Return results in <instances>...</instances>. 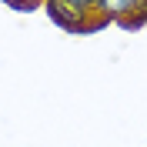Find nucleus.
I'll list each match as a JSON object with an SVG mask.
<instances>
[{
    "mask_svg": "<svg viewBox=\"0 0 147 147\" xmlns=\"http://www.w3.org/2000/svg\"><path fill=\"white\" fill-rule=\"evenodd\" d=\"M44 13H47V20H50L54 27H60L64 34H70V37L80 34V20H84V13H77L74 7H67L64 0H44Z\"/></svg>",
    "mask_w": 147,
    "mask_h": 147,
    "instance_id": "nucleus-1",
    "label": "nucleus"
},
{
    "mask_svg": "<svg viewBox=\"0 0 147 147\" xmlns=\"http://www.w3.org/2000/svg\"><path fill=\"white\" fill-rule=\"evenodd\" d=\"M144 3H147V0H97V10L107 13V17L117 24V20L130 17V13H134L137 7H144Z\"/></svg>",
    "mask_w": 147,
    "mask_h": 147,
    "instance_id": "nucleus-2",
    "label": "nucleus"
},
{
    "mask_svg": "<svg viewBox=\"0 0 147 147\" xmlns=\"http://www.w3.org/2000/svg\"><path fill=\"white\" fill-rule=\"evenodd\" d=\"M114 20L107 17V13H100V10H87L80 20V34L77 37H94V34H100V30H107Z\"/></svg>",
    "mask_w": 147,
    "mask_h": 147,
    "instance_id": "nucleus-3",
    "label": "nucleus"
},
{
    "mask_svg": "<svg viewBox=\"0 0 147 147\" xmlns=\"http://www.w3.org/2000/svg\"><path fill=\"white\" fill-rule=\"evenodd\" d=\"M117 27L120 30H127V34H134V30H140V27H147V3L144 7H137L130 17H124V20H117Z\"/></svg>",
    "mask_w": 147,
    "mask_h": 147,
    "instance_id": "nucleus-4",
    "label": "nucleus"
},
{
    "mask_svg": "<svg viewBox=\"0 0 147 147\" xmlns=\"http://www.w3.org/2000/svg\"><path fill=\"white\" fill-rule=\"evenodd\" d=\"M7 10L13 13H34V10H44V0H0Z\"/></svg>",
    "mask_w": 147,
    "mask_h": 147,
    "instance_id": "nucleus-5",
    "label": "nucleus"
},
{
    "mask_svg": "<svg viewBox=\"0 0 147 147\" xmlns=\"http://www.w3.org/2000/svg\"><path fill=\"white\" fill-rule=\"evenodd\" d=\"M67 7H74L77 13H87V10H97V0H64Z\"/></svg>",
    "mask_w": 147,
    "mask_h": 147,
    "instance_id": "nucleus-6",
    "label": "nucleus"
}]
</instances>
